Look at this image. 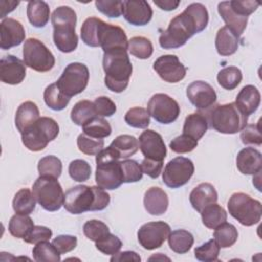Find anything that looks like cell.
<instances>
[{
    "mask_svg": "<svg viewBox=\"0 0 262 262\" xmlns=\"http://www.w3.org/2000/svg\"><path fill=\"white\" fill-rule=\"evenodd\" d=\"M209 21L208 10L202 3L189 4L183 12L173 17L159 38L164 49H175L183 46L194 34L204 31Z\"/></svg>",
    "mask_w": 262,
    "mask_h": 262,
    "instance_id": "1",
    "label": "cell"
},
{
    "mask_svg": "<svg viewBox=\"0 0 262 262\" xmlns=\"http://www.w3.org/2000/svg\"><path fill=\"white\" fill-rule=\"evenodd\" d=\"M111 202L110 194L99 186L76 185L64 193V209L72 214L101 211Z\"/></svg>",
    "mask_w": 262,
    "mask_h": 262,
    "instance_id": "2",
    "label": "cell"
},
{
    "mask_svg": "<svg viewBox=\"0 0 262 262\" xmlns=\"http://www.w3.org/2000/svg\"><path fill=\"white\" fill-rule=\"evenodd\" d=\"M102 67L105 73L104 84L106 88L116 93L126 90L133 71L127 50L104 52Z\"/></svg>",
    "mask_w": 262,
    "mask_h": 262,
    "instance_id": "3",
    "label": "cell"
},
{
    "mask_svg": "<svg viewBox=\"0 0 262 262\" xmlns=\"http://www.w3.org/2000/svg\"><path fill=\"white\" fill-rule=\"evenodd\" d=\"M53 42L57 49L63 53L73 52L78 46V36L76 34L77 15L70 6L57 7L52 15Z\"/></svg>",
    "mask_w": 262,
    "mask_h": 262,
    "instance_id": "4",
    "label": "cell"
},
{
    "mask_svg": "<svg viewBox=\"0 0 262 262\" xmlns=\"http://www.w3.org/2000/svg\"><path fill=\"white\" fill-rule=\"evenodd\" d=\"M211 128L223 134H235L242 131L248 122L245 115L235 102L216 105L208 117Z\"/></svg>",
    "mask_w": 262,
    "mask_h": 262,
    "instance_id": "5",
    "label": "cell"
},
{
    "mask_svg": "<svg viewBox=\"0 0 262 262\" xmlns=\"http://www.w3.org/2000/svg\"><path fill=\"white\" fill-rule=\"evenodd\" d=\"M120 159L108 146L96 155L95 181L97 186L113 190L117 189L123 183V175Z\"/></svg>",
    "mask_w": 262,
    "mask_h": 262,
    "instance_id": "6",
    "label": "cell"
},
{
    "mask_svg": "<svg viewBox=\"0 0 262 262\" xmlns=\"http://www.w3.org/2000/svg\"><path fill=\"white\" fill-rule=\"evenodd\" d=\"M59 133V126L49 117H41L38 121L21 133L24 145L32 151L43 150L47 144L54 140Z\"/></svg>",
    "mask_w": 262,
    "mask_h": 262,
    "instance_id": "7",
    "label": "cell"
},
{
    "mask_svg": "<svg viewBox=\"0 0 262 262\" xmlns=\"http://www.w3.org/2000/svg\"><path fill=\"white\" fill-rule=\"evenodd\" d=\"M33 194L38 204L49 212L59 210L64 202L60 183L51 176H39L33 184Z\"/></svg>",
    "mask_w": 262,
    "mask_h": 262,
    "instance_id": "8",
    "label": "cell"
},
{
    "mask_svg": "<svg viewBox=\"0 0 262 262\" xmlns=\"http://www.w3.org/2000/svg\"><path fill=\"white\" fill-rule=\"evenodd\" d=\"M229 214L244 226L257 224L262 215V205L245 192H234L227 204Z\"/></svg>",
    "mask_w": 262,
    "mask_h": 262,
    "instance_id": "9",
    "label": "cell"
},
{
    "mask_svg": "<svg viewBox=\"0 0 262 262\" xmlns=\"http://www.w3.org/2000/svg\"><path fill=\"white\" fill-rule=\"evenodd\" d=\"M23 56L26 66L36 72H48L55 64V57L52 52L36 38H29L25 41Z\"/></svg>",
    "mask_w": 262,
    "mask_h": 262,
    "instance_id": "10",
    "label": "cell"
},
{
    "mask_svg": "<svg viewBox=\"0 0 262 262\" xmlns=\"http://www.w3.org/2000/svg\"><path fill=\"white\" fill-rule=\"evenodd\" d=\"M89 81V70L81 62L69 63L55 82L60 91L70 98L85 90Z\"/></svg>",
    "mask_w": 262,
    "mask_h": 262,
    "instance_id": "11",
    "label": "cell"
},
{
    "mask_svg": "<svg viewBox=\"0 0 262 262\" xmlns=\"http://www.w3.org/2000/svg\"><path fill=\"white\" fill-rule=\"evenodd\" d=\"M194 172L192 161L184 157H176L169 161L163 171V182L170 188L185 185Z\"/></svg>",
    "mask_w": 262,
    "mask_h": 262,
    "instance_id": "12",
    "label": "cell"
},
{
    "mask_svg": "<svg viewBox=\"0 0 262 262\" xmlns=\"http://www.w3.org/2000/svg\"><path fill=\"white\" fill-rule=\"evenodd\" d=\"M147 112L158 123L171 124L177 120L180 106L171 96L165 93H157L148 100Z\"/></svg>",
    "mask_w": 262,
    "mask_h": 262,
    "instance_id": "13",
    "label": "cell"
},
{
    "mask_svg": "<svg viewBox=\"0 0 262 262\" xmlns=\"http://www.w3.org/2000/svg\"><path fill=\"white\" fill-rule=\"evenodd\" d=\"M171 232L169 224L164 221H152L143 224L137 231L140 246L145 250L160 248Z\"/></svg>",
    "mask_w": 262,
    "mask_h": 262,
    "instance_id": "14",
    "label": "cell"
},
{
    "mask_svg": "<svg viewBox=\"0 0 262 262\" xmlns=\"http://www.w3.org/2000/svg\"><path fill=\"white\" fill-rule=\"evenodd\" d=\"M98 44L103 52L121 49L128 50V39L124 30L119 26L106 24L103 20L99 28Z\"/></svg>",
    "mask_w": 262,
    "mask_h": 262,
    "instance_id": "15",
    "label": "cell"
},
{
    "mask_svg": "<svg viewBox=\"0 0 262 262\" xmlns=\"http://www.w3.org/2000/svg\"><path fill=\"white\" fill-rule=\"evenodd\" d=\"M154 70L162 80L168 83L180 82L186 75V68L176 55L172 54L158 57L154 62Z\"/></svg>",
    "mask_w": 262,
    "mask_h": 262,
    "instance_id": "16",
    "label": "cell"
},
{
    "mask_svg": "<svg viewBox=\"0 0 262 262\" xmlns=\"http://www.w3.org/2000/svg\"><path fill=\"white\" fill-rule=\"evenodd\" d=\"M186 95L190 103L200 111L208 110L217 100L214 88L205 81H194L189 84Z\"/></svg>",
    "mask_w": 262,
    "mask_h": 262,
    "instance_id": "17",
    "label": "cell"
},
{
    "mask_svg": "<svg viewBox=\"0 0 262 262\" xmlns=\"http://www.w3.org/2000/svg\"><path fill=\"white\" fill-rule=\"evenodd\" d=\"M139 148L145 159L164 161L167 156V148L164 140L158 132L145 130L139 136Z\"/></svg>",
    "mask_w": 262,
    "mask_h": 262,
    "instance_id": "18",
    "label": "cell"
},
{
    "mask_svg": "<svg viewBox=\"0 0 262 262\" xmlns=\"http://www.w3.org/2000/svg\"><path fill=\"white\" fill-rule=\"evenodd\" d=\"M26 63L14 55L8 54L0 60V79L3 83L17 85L26 77Z\"/></svg>",
    "mask_w": 262,
    "mask_h": 262,
    "instance_id": "19",
    "label": "cell"
},
{
    "mask_svg": "<svg viewBox=\"0 0 262 262\" xmlns=\"http://www.w3.org/2000/svg\"><path fill=\"white\" fill-rule=\"evenodd\" d=\"M123 15L125 19L133 26H145L152 17V9L148 2L144 0L123 1Z\"/></svg>",
    "mask_w": 262,
    "mask_h": 262,
    "instance_id": "20",
    "label": "cell"
},
{
    "mask_svg": "<svg viewBox=\"0 0 262 262\" xmlns=\"http://www.w3.org/2000/svg\"><path fill=\"white\" fill-rule=\"evenodd\" d=\"M0 47L3 50L18 46L26 37L23 25L14 18H4L0 24Z\"/></svg>",
    "mask_w": 262,
    "mask_h": 262,
    "instance_id": "21",
    "label": "cell"
},
{
    "mask_svg": "<svg viewBox=\"0 0 262 262\" xmlns=\"http://www.w3.org/2000/svg\"><path fill=\"white\" fill-rule=\"evenodd\" d=\"M218 12L221 18L225 23V27H227L233 34L236 36H241L248 23V16L241 14L237 12L230 4V1H222L218 3Z\"/></svg>",
    "mask_w": 262,
    "mask_h": 262,
    "instance_id": "22",
    "label": "cell"
},
{
    "mask_svg": "<svg viewBox=\"0 0 262 262\" xmlns=\"http://www.w3.org/2000/svg\"><path fill=\"white\" fill-rule=\"evenodd\" d=\"M236 167L245 175L259 174L262 169V155L254 147H245L236 156Z\"/></svg>",
    "mask_w": 262,
    "mask_h": 262,
    "instance_id": "23",
    "label": "cell"
},
{
    "mask_svg": "<svg viewBox=\"0 0 262 262\" xmlns=\"http://www.w3.org/2000/svg\"><path fill=\"white\" fill-rule=\"evenodd\" d=\"M143 205L147 213L159 216L167 211L169 199L166 191L160 187L154 186L145 191L143 196Z\"/></svg>",
    "mask_w": 262,
    "mask_h": 262,
    "instance_id": "24",
    "label": "cell"
},
{
    "mask_svg": "<svg viewBox=\"0 0 262 262\" xmlns=\"http://www.w3.org/2000/svg\"><path fill=\"white\" fill-rule=\"evenodd\" d=\"M218 200V193L215 187L211 183H201L194 187L189 194V202L194 210L201 213V211L207 206L216 203Z\"/></svg>",
    "mask_w": 262,
    "mask_h": 262,
    "instance_id": "25",
    "label": "cell"
},
{
    "mask_svg": "<svg viewBox=\"0 0 262 262\" xmlns=\"http://www.w3.org/2000/svg\"><path fill=\"white\" fill-rule=\"evenodd\" d=\"M261 95L259 90L254 85H246L238 92L235 104L239 107V110L247 115L248 117L255 113L260 105Z\"/></svg>",
    "mask_w": 262,
    "mask_h": 262,
    "instance_id": "26",
    "label": "cell"
},
{
    "mask_svg": "<svg viewBox=\"0 0 262 262\" xmlns=\"http://www.w3.org/2000/svg\"><path fill=\"white\" fill-rule=\"evenodd\" d=\"M40 118V112L37 104L33 101L23 102L15 114V127L20 132H25Z\"/></svg>",
    "mask_w": 262,
    "mask_h": 262,
    "instance_id": "27",
    "label": "cell"
},
{
    "mask_svg": "<svg viewBox=\"0 0 262 262\" xmlns=\"http://www.w3.org/2000/svg\"><path fill=\"white\" fill-rule=\"evenodd\" d=\"M239 45V37L233 34L227 27L218 30L215 38V46L218 54L229 56L236 52Z\"/></svg>",
    "mask_w": 262,
    "mask_h": 262,
    "instance_id": "28",
    "label": "cell"
},
{
    "mask_svg": "<svg viewBox=\"0 0 262 262\" xmlns=\"http://www.w3.org/2000/svg\"><path fill=\"white\" fill-rule=\"evenodd\" d=\"M50 15L49 5L45 1H30L27 5V16L35 28H44Z\"/></svg>",
    "mask_w": 262,
    "mask_h": 262,
    "instance_id": "29",
    "label": "cell"
},
{
    "mask_svg": "<svg viewBox=\"0 0 262 262\" xmlns=\"http://www.w3.org/2000/svg\"><path fill=\"white\" fill-rule=\"evenodd\" d=\"M110 147L114 150V152L118 156L119 159L126 160L129 157L133 156L138 150L139 142L138 139H136L132 135L122 134L117 136L112 141Z\"/></svg>",
    "mask_w": 262,
    "mask_h": 262,
    "instance_id": "30",
    "label": "cell"
},
{
    "mask_svg": "<svg viewBox=\"0 0 262 262\" xmlns=\"http://www.w3.org/2000/svg\"><path fill=\"white\" fill-rule=\"evenodd\" d=\"M208 130L207 117L201 113H192L185 118L183 124V134L195 140L201 139Z\"/></svg>",
    "mask_w": 262,
    "mask_h": 262,
    "instance_id": "31",
    "label": "cell"
},
{
    "mask_svg": "<svg viewBox=\"0 0 262 262\" xmlns=\"http://www.w3.org/2000/svg\"><path fill=\"white\" fill-rule=\"evenodd\" d=\"M193 235L184 229H177L170 232L168 244L170 249L177 254L187 253L193 245Z\"/></svg>",
    "mask_w": 262,
    "mask_h": 262,
    "instance_id": "32",
    "label": "cell"
},
{
    "mask_svg": "<svg viewBox=\"0 0 262 262\" xmlns=\"http://www.w3.org/2000/svg\"><path fill=\"white\" fill-rule=\"evenodd\" d=\"M203 224L209 229H215L217 226L227 220L226 211L218 204L214 203L201 211Z\"/></svg>",
    "mask_w": 262,
    "mask_h": 262,
    "instance_id": "33",
    "label": "cell"
},
{
    "mask_svg": "<svg viewBox=\"0 0 262 262\" xmlns=\"http://www.w3.org/2000/svg\"><path fill=\"white\" fill-rule=\"evenodd\" d=\"M36 202L37 201L30 189L21 188L15 193L12 200V208L17 214L29 215L35 210Z\"/></svg>",
    "mask_w": 262,
    "mask_h": 262,
    "instance_id": "34",
    "label": "cell"
},
{
    "mask_svg": "<svg viewBox=\"0 0 262 262\" xmlns=\"http://www.w3.org/2000/svg\"><path fill=\"white\" fill-rule=\"evenodd\" d=\"M34 226V222L29 215L16 213L9 220L8 230L12 236L16 238H24L31 232Z\"/></svg>",
    "mask_w": 262,
    "mask_h": 262,
    "instance_id": "35",
    "label": "cell"
},
{
    "mask_svg": "<svg viewBox=\"0 0 262 262\" xmlns=\"http://www.w3.org/2000/svg\"><path fill=\"white\" fill-rule=\"evenodd\" d=\"M44 101L53 111H62L70 102V97L63 94L56 83H52L44 90Z\"/></svg>",
    "mask_w": 262,
    "mask_h": 262,
    "instance_id": "36",
    "label": "cell"
},
{
    "mask_svg": "<svg viewBox=\"0 0 262 262\" xmlns=\"http://www.w3.org/2000/svg\"><path fill=\"white\" fill-rule=\"evenodd\" d=\"M96 116L94 104L89 100L78 101L71 111V120L78 126H84Z\"/></svg>",
    "mask_w": 262,
    "mask_h": 262,
    "instance_id": "37",
    "label": "cell"
},
{
    "mask_svg": "<svg viewBox=\"0 0 262 262\" xmlns=\"http://www.w3.org/2000/svg\"><path fill=\"white\" fill-rule=\"evenodd\" d=\"M102 19L97 17H88L84 20L81 28L82 41L90 47H99L98 34Z\"/></svg>",
    "mask_w": 262,
    "mask_h": 262,
    "instance_id": "38",
    "label": "cell"
},
{
    "mask_svg": "<svg viewBox=\"0 0 262 262\" xmlns=\"http://www.w3.org/2000/svg\"><path fill=\"white\" fill-rule=\"evenodd\" d=\"M238 237L237 229L231 223L226 221L215 228L214 239L220 248H229L235 244Z\"/></svg>",
    "mask_w": 262,
    "mask_h": 262,
    "instance_id": "39",
    "label": "cell"
},
{
    "mask_svg": "<svg viewBox=\"0 0 262 262\" xmlns=\"http://www.w3.org/2000/svg\"><path fill=\"white\" fill-rule=\"evenodd\" d=\"M128 50L133 56L139 59H147L151 56L154 47L149 39L142 36H136L128 41Z\"/></svg>",
    "mask_w": 262,
    "mask_h": 262,
    "instance_id": "40",
    "label": "cell"
},
{
    "mask_svg": "<svg viewBox=\"0 0 262 262\" xmlns=\"http://www.w3.org/2000/svg\"><path fill=\"white\" fill-rule=\"evenodd\" d=\"M242 71L233 66L226 67L219 71L217 75V81L219 85L226 90H233L242 82Z\"/></svg>",
    "mask_w": 262,
    "mask_h": 262,
    "instance_id": "41",
    "label": "cell"
},
{
    "mask_svg": "<svg viewBox=\"0 0 262 262\" xmlns=\"http://www.w3.org/2000/svg\"><path fill=\"white\" fill-rule=\"evenodd\" d=\"M83 128V133L94 138H104L111 135L112 127L110 123L102 117H94L87 122Z\"/></svg>",
    "mask_w": 262,
    "mask_h": 262,
    "instance_id": "42",
    "label": "cell"
},
{
    "mask_svg": "<svg viewBox=\"0 0 262 262\" xmlns=\"http://www.w3.org/2000/svg\"><path fill=\"white\" fill-rule=\"evenodd\" d=\"M60 253L47 241L36 244L33 248V258L37 262H57L60 261Z\"/></svg>",
    "mask_w": 262,
    "mask_h": 262,
    "instance_id": "43",
    "label": "cell"
},
{
    "mask_svg": "<svg viewBox=\"0 0 262 262\" xmlns=\"http://www.w3.org/2000/svg\"><path fill=\"white\" fill-rule=\"evenodd\" d=\"M125 122L133 127V128H139V129H145L148 127L150 123L149 114L147 110L139 106H135L130 108L124 117Z\"/></svg>",
    "mask_w": 262,
    "mask_h": 262,
    "instance_id": "44",
    "label": "cell"
},
{
    "mask_svg": "<svg viewBox=\"0 0 262 262\" xmlns=\"http://www.w3.org/2000/svg\"><path fill=\"white\" fill-rule=\"evenodd\" d=\"M62 164L55 156H46L38 163V172L40 176H51L58 178L61 175Z\"/></svg>",
    "mask_w": 262,
    "mask_h": 262,
    "instance_id": "45",
    "label": "cell"
},
{
    "mask_svg": "<svg viewBox=\"0 0 262 262\" xmlns=\"http://www.w3.org/2000/svg\"><path fill=\"white\" fill-rule=\"evenodd\" d=\"M77 145L80 151L88 156H96L103 149L104 141L102 138H94L85 133H81L77 138Z\"/></svg>",
    "mask_w": 262,
    "mask_h": 262,
    "instance_id": "46",
    "label": "cell"
},
{
    "mask_svg": "<svg viewBox=\"0 0 262 262\" xmlns=\"http://www.w3.org/2000/svg\"><path fill=\"white\" fill-rule=\"evenodd\" d=\"M83 232L88 239L96 243L106 236L110 233V229L102 221L93 219L84 223Z\"/></svg>",
    "mask_w": 262,
    "mask_h": 262,
    "instance_id": "47",
    "label": "cell"
},
{
    "mask_svg": "<svg viewBox=\"0 0 262 262\" xmlns=\"http://www.w3.org/2000/svg\"><path fill=\"white\" fill-rule=\"evenodd\" d=\"M220 247L215 239H210L202 246L194 249V257L199 261L213 262L218 261Z\"/></svg>",
    "mask_w": 262,
    "mask_h": 262,
    "instance_id": "48",
    "label": "cell"
},
{
    "mask_svg": "<svg viewBox=\"0 0 262 262\" xmlns=\"http://www.w3.org/2000/svg\"><path fill=\"white\" fill-rule=\"evenodd\" d=\"M122 175H123V183H131L137 182L142 179V169L141 166L134 160H123L120 162Z\"/></svg>",
    "mask_w": 262,
    "mask_h": 262,
    "instance_id": "49",
    "label": "cell"
},
{
    "mask_svg": "<svg viewBox=\"0 0 262 262\" xmlns=\"http://www.w3.org/2000/svg\"><path fill=\"white\" fill-rule=\"evenodd\" d=\"M69 174L77 182L87 181L91 176V166L85 160H74L69 165Z\"/></svg>",
    "mask_w": 262,
    "mask_h": 262,
    "instance_id": "50",
    "label": "cell"
},
{
    "mask_svg": "<svg viewBox=\"0 0 262 262\" xmlns=\"http://www.w3.org/2000/svg\"><path fill=\"white\" fill-rule=\"evenodd\" d=\"M95 6L98 11L107 17H120L124 10L123 1L120 0H97Z\"/></svg>",
    "mask_w": 262,
    "mask_h": 262,
    "instance_id": "51",
    "label": "cell"
},
{
    "mask_svg": "<svg viewBox=\"0 0 262 262\" xmlns=\"http://www.w3.org/2000/svg\"><path fill=\"white\" fill-rule=\"evenodd\" d=\"M95 247L104 255H115L121 250L122 242L117 235L110 232L106 236L96 242Z\"/></svg>",
    "mask_w": 262,
    "mask_h": 262,
    "instance_id": "52",
    "label": "cell"
},
{
    "mask_svg": "<svg viewBox=\"0 0 262 262\" xmlns=\"http://www.w3.org/2000/svg\"><path fill=\"white\" fill-rule=\"evenodd\" d=\"M169 146L172 151L177 154L190 152L198 146V140L193 139L192 137L186 134H181L172 139V141H170Z\"/></svg>",
    "mask_w": 262,
    "mask_h": 262,
    "instance_id": "53",
    "label": "cell"
},
{
    "mask_svg": "<svg viewBox=\"0 0 262 262\" xmlns=\"http://www.w3.org/2000/svg\"><path fill=\"white\" fill-rule=\"evenodd\" d=\"M241 139L244 144H257L262 143V136L260 130V121L257 124L246 125L241 131Z\"/></svg>",
    "mask_w": 262,
    "mask_h": 262,
    "instance_id": "54",
    "label": "cell"
},
{
    "mask_svg": "<svg viewBox=\"0 0 262 262\" xmlns=\"http://www.w3.org/2000/svg\"><path fill=\"white\" fill-rule=\"evenodd\" d=\"M95 112L100 117H112L117 111L115 102L107 96H99L93 101Z\"/></svg>",
    "mask_w": 262,
    "mask_h": 262,
    "instance_id": "55",
    "label": "cell"
},
{
    "mask_svg": "<svg viewBox=\"0 0 262 262\" xmlns=\"http://www.w3.org/2000/svg\"><path fill=\"white\" fill-rule=\"evenodd\" d=\"M52 236V230L46 226L41 225H35L34 228L31 230V232L24 237L23 239L28 244H38L40 242L48 241Z\"/></svg>",
    "mask_w": 262,
    "mask_h": 262,
    "instance_id": "56",
    "label": "cell"
},
{
    "mask_svg": "<svg viewBox=\"0 0 262 262\" xmlns=\"http://www.w3.org/2000/svg\"><path fill=\"white\" fill-rule=\"evenodd\" d=\"M77 237L69 234H61L53 238L52 245L60 254H66L73 251L77 246Z\"/></svg>",
    "mask_w": 262,
    "mask_h": 262,
    "instance_id": "57",
    "label": "cell"
},
{
    "mask_svg": "<svg viewBox=\"0 0 262 262\" xmlns=\"http://www.w3.org/2000/svg\"><path fill=\"white\" fill-rule=\"evenodd\" d=\"M142 172L148 175L149 177L156 179L160 176L163 169V161H155L149 159H143L140 164Z\"/></svg>",
    "mask_w": 262,
    "mask_h": 262,
    "instance_id": "58",
    "label": "cell"
},
{
    "mask_svg": "<svg viewBox=\"0 0 262 262\" xmlns=\"http://www.w3.org/2000/svg\"><path fill=\"white\" fill-rule=\"evenodd\" d=\"M141 258L140 256L133 252V251H124V252H121V253H117L115 255H113V257L111 258V261L112 262H116V261H140Z\"/></svg>",
    "mask_w": 262,
    "mask_h": 262,
    "instance_id": "59",
    "label": "cell"
},
{
    "mask_svg": "<svg viewBox=\"0 0 262 262\" xmlns=\"http://www.w3.org/2000/svg\"><path fill=\"white\" fill-rule=\"evenodd\" d=\"M154 3L159 6L162 10L172 11L178 7L180 4L179 0H155Z\"/></svg>",
    "mask_w": 262,
    "mask_h": 262,
    "instance_id": "60",
    "label": "cell"
},
{
    "mask_svg": "<svg viewBox=\"0 0 262 262\" xmlns=\"http://www.w3.org/2000/svg\"><path fill=\"white\" fill-rule=\"evenodd\" d=\"M3 2L6 5V7L5 8H0L1 9V12H0V17L1 18H4L7 13L14 10V8L19 4L18 1H3Z\"/></svg>",
    "mask_w": 262,
    "mask_h": 262,
    "instance_id": "61",
    "label": "cell"
}]
</instances>
